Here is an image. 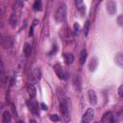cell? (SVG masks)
I'll return each mask as SVG.
<instances>
[{"label":"cell","instance_id":"cell-1","mask_svg":"<svg viewBox=\"0 0 123 123\" xmlns=\"http://www.w3.org/2000/svg\"><path fill=\"white\" fill-rule=\"evenodd\" d=\"M60 111L64 119L65 122H68L70 120V116H69V109H68V103H67V99H63L61 102L60 105Z\"/></svg>","mask_w":123,"mask_h":123},{"label":"cell","instance_id":"cell-2","mask_svg":"<svg viewBox=\"0 0 123 123\" xmlns=\"http://www.w3.org/2000/svg\"><path fill=\"white\" fill-rule=\"evenodd\" d=\"M65 15H66V8L65 5H62L58 8V10L55 12V20L58 23L62 22L65 19Z\"/></svg>","mask_w":123,"mask_h":123},{"label":"cell","instance_id":"cell-3","mask_svg":"<svg viewBox=\"0 0 123 123\" xmlns=\"http://www.w3.org/2000/svg\"><path fill=\"white\" fill-rule=\"evenodd\" d=\"M41 78V72H40V69L38 67H36L34 69H32V72H31V82L32 84H37L39 82Z\"/></svg>","mask_w":123,"mask_h":123},{"label":"cell","instance_id":"cell-4","mask_svg":"<svg viewBox=\"0 0 123 123\" xmlns=\"http://www.w3.org/2000/svg\"><path fill=\"white\" fill-rule=\"evenodd\" d=\"M27 105H28V108L30 110V111L35 114V115H38L39 114V111H38V106H37V103L36 100H30L27 102Z\"/></svg>","mask_w":123,"mask_h":123},{"label":"cell","instance_id":"cell-5","mask_svg":"<svg viewBox=\"0 0 123 123\" xmlns=\"http://www.w3.org/2000/svg\"><path fill=\"white\" fill-rule=\"evenodd\" d=\"M93 116H94V111H93V109L92 108L87 109L86 111L85 112V114L83 115V118H82L83 123H89L93 119Z\"/></svg>","mask_w":123,"mask_h":123},{"label":"cell","instance_id":"cell-6","mask_svg":"<svg viewBox=\"0 0 123 123\" xmlns=\"http://www.w3.org/2000/svg\"><path fill=\"white\" fill-rule=\"evenodd\" d=\"M116 3L112 0H110L108 2H106V9H107V12L110 13V14H114L116 12Z\"/></svg>","mask_w":123,"mask_h":123},{"label":"cell","instance_id":"cell-7","mask_svg":"<svg viewBox=\"0 0 123 123\" xmlns=\"http://www.w3.org/2000/svg\"><path fill=\"white\" fill-rule=\"evenodd\" d=\"M18 21H19L18 12H13L11 14V16H10V24H11V26H12V28H15L16 25H17V23H18Z\"/></svg>","mask_w":123,"mask_h":123},{"label":"cell","instance_id":"cell-8","mask_svg":"<svg viewBox=\"0 0 123 123\" xmlns=\"http://www.w3.org/2000/svg\"><path fill=\"white\" fill-rule=\"evenodd\" d=\"M53 68H54V71L56 72V74L58 75V77L60 79H66V74L63 72V69L60 64H55Z\"/></svg>","mask_w":123,"mask_h":123},{"label":"cell","instance_id":"cell-9","mask_svg":"<svg viewBox=\"0 0 123 123\" xmlns=\"http://www.w3.org/2000/svg\"><path fill=\"white\" fill-rule=\"evenodd\" d=\"M87 95H88L89 103H90L92 106L96 105V104H97V95H96L95 91H94V90H92V89H90V90H88Z\"/></svg>","mask_w":123,"mask_h":123},{"label":"cell","instance_id":"cell-10","mask_svg":"<svg viewBox=\"0 0 123 123\" xmlns=\"http://www.w3.org/2000/svg\"><path fill=\"white\" fill-rule=\"evenodd\" d=\"M97 66H98V59L96 57L91 58L89 62H88V69H89V71H91V72L94 71L97 68Z\"/></svg>","mask_w":123,"mask_h":123},{"label":"cell","instance_id":"cell-11","mask_svg":"<svg viewBox=\"0 0 123 123\" xmlns=\"http://www.w3.org/2000/svg\"><path fill=\"white\" fill-rule=\"evenodd\" d=\"M114 62L116 63L117 66L119 67H123V55L121 52H118L115 54L114 56Z\"/></svg>","mask_w":123,"mask_h":123},{"label":"cell","instance_id":"cell-12","mask_svg":"<svg viewBox=\"0 0 123 123\" xmlns=\"http://www.w3.org/2000/svg\"><path fill=\"white\" fill-rule=\"evenodd\" d=\"M63 60L66 64H71L74 61V57L71 53H65V54H63Z\"/></svg>","mask_w":123,"mask_h":123},{"label":"cell","instance_id":"cell-13","mask_svg":"<svg viewBox=\"0 0 123 123\" xmlns=\"http://www.w3.org/2000/svg\"><path fill=\"white\" fill-rule=\"evenodd\" d=\"M111 118H112V114L111 111H107L104 113L103 117H102V123H111Z\"/></svg>","mask_w":123,"mask_h":123},{"label":"cell","instance_id":"cell-14","mask_svg":"<svg viewBox=\"0 0 123 123\" xmlns=\"http://www.w3.org/2000/svg\"><path fill=\"white\" fill-rule=\"evenodd\" d=\"M76 5H77V8H78L79 12H80L82 15L85 14V12H86V6L84 5L83 1H80V0L76 1Z\"/></svg>","mask_w":123,"mask_h":123},{"label":"cell","instance_id":"cell-15","mask_svg":"<svg viewBox=\"0 0 123 123\" xmlns=\"http://www.w3.org/2000/svg\"><path fill=\"white\" fill-rule=\"evenodd\" d=\"M23 53H24V55L26 57H29L31 55V53H32V46H31L30 43L26 42L24 44V46H23Z\"/></svg>","mask_w":123,"mask_h":123},{"label":"cell","instance_id":"cell-16","mask_svg":"<svg viewBox=\"0 0 123 123\" xmlns=\"http://www.w3.org/2000/svg\"><path fill=\"white\" fill-rule=\"evenodd\" d=\"M3 46L5 47V48H10V47H12V43H13V40H12V37H5L4 39H3Z\"/></svg>","mask_w":123,"mask_h":123},{"label":"cell","instance_id":"cell-17","mask_svg":"<svg viewBox=\"0 0 123 123\" xmlns=\"http://www.w3.org/2000/svg\"><path fill=\"white\" fill-rule=\"evenodd\" d=\"M73 84H74V86H75V89L80 92L81 91V78L79 76H76L74 78V81H73Z\"/></svg>","mask_w":123,"mask_h":123},{"label":"cell","instance_id":"cell-18","mask_svg":"<svg viewBox=\"0 0 123 123\" xmlns=\"http://www.w3.org/2000/svg\"><path fill=\"white\" fill-rule=\"evenodd\" d=\"M27 91H28L29 95H30L32 98H35V97H36V95H37V90H36V88H35V86H34L33 85H29V86H27Z\"/></svg>","mask_w":123,"mask_h":123},{"label":"cell","instance_id":"cell-19","mask_svg":"<svg viewBox=\"0 0 123 123\" xmlns=\"http://www.w3.org/2000/svg\"><path fill=\"white\" fill-rule=\"evenodd\" d=\"M2 117H3V122H4V123H9V122L12 120V115H11L10 111H5L3 112Z\"/></svg>","mask_w":123,"mask_h":123},{"label":"cell","instance_id":"cell-20","mask_svg":"<svg viewBox=\"0 0 123 123\" xmlns=\"http://www.w3.org/2000/svg\"><path fill=\"white\" fill-rule=\"evenodd\" d=\"M22 7H23V2L22 1H15L12 5V10H13V12L15 11L17 12V11H19Z\"/></svg>","mask_w":123,"mask_h":123},{"label":"cell","instance_id":"cell-21","mask_svg":"<svg viewBox=\"0 0 123 123\" xmlns=\"http://www.w3.org/2000/svg\"><path fill=\"white\" fill-rule=\"evenodd\" d=\"M86 56H87L86 51L85 49H83V50L81 51V54H80V63H81V64H83V63L86 62Z\"/></svg>","mask_w":123,"mask_h":123},{"label":"cell","instance_id":"cell-22","mask_svg":"<svg viewBox=\"0 0 123 123\" xmlns=\"http://www.w3.org/2000/svg\"><path fill=\"white\" fill-rule=\"evenodd\" d=\"M34 10L35 11H41V8H42V4H41V1H36L34 3Z\"/></svg>","mask_w":123,"mask_h":123},{"label":"cell","instance_id":"cell-23","mask_svg":"<svg viewBox=\"0 0 123 123\" xmlns=\"http://www.w3.org/2000/svg\"><path fill=\"white\" fill-rule=\"evenodd\" d=\"M89 27H90V21H89V20H86V23H85V26H84V33H85V36H87L88 31H89Z\"/></svg>","mask_w":123,"mask_h":123},{"label":"cell","instance_id":"cell-24","mask_svg":"<svg viewBox=\"0 0 123 123\" xmlns=\"http://www.w3.org/2000/svg\"><path fill=\"white\" fill-rule=\"evenodd\" d=\"M79 30H80V26H79V24L77 22H75L74 25H73V32H74V34H78Z\"/></svg>","mask_w":123,"mask_h":123},{"label":"cell","instance_id":"cell-25","mask_svg":"<svg viewBox=\"0 0 123 123\" xmlns=\"http://www.w3.org/2000/svg\"><path fill=\"white\" fill-rule=\"evenodd\" d=\"M50 119L52 121H59V116L57 114H51L50 115Z\"/></svg>","mask_w":123,"mask_h":123},{"label":"cell","instance_id":"cell-26","mask_svg":"<svg viewBox=\"0 0 123 123\" xmlns=\"http://www.w3.org/2000/svg\"><path fill=\"white\" fill-rule=\"evenodd\" d=\"M122 89H123V86H120L118 87V95H119V97H120V98H122V97H123Z\"/></svg>","mask_w":123,"mask_h":123},{"label":"cell","instance_id":"cell-27","mask_svg":"<svg viewBox=\"0 0 123 123\" xmlns=\"http://www.w3.org/2000/svg\"><path fill=\"white\" fill-rule=\"evenodd\" d=\"M40 108H41V110H43V111H47V109H48L47 106H46L44 103H41V104H40Z\"/></svg>","mask_w":123,"mask_h":123},{"label":"cell","instance_id":"cell-28","mask_svg":"<svg viewBox=\"0 0 123 123\" xmlns=\"http://www.w3.org/2000/svg\"><path fill=\"white\" fill-rule=\"evenodd\" d=\"M122 18H123L122 15H119L118 18H117V21H118V24H119V25H122V23H123V22H122Z\"/></svg>","mask_w":123,"mask_h":123},{"label":"cell","instance_id":"cell-29","mask_svg":"<svg viewBox=\"0 0 123 123\" xmlns=\"http://www.w3.org/2000/svg\"><path fill=\"white\" fill-rule=\"evenodd\" d=\"M2 72H3V63L0 61V74H2Z\"/></svg>","mask_w":123,"mask_h":123},{"label":"cell","instance_id":"cell-30","mask_svg":"<svg viewBox=\"0 0 123 123\" xmlns=\"http://www.w3.org/2000/svg\"><path fill=\"white\" fill-rule=\"evenodd\" d=\"M3 109H4V105H3V103H0V113L2 112Z\"/></svg>","mask_w":123,"mask_h":123},{"label":"cell","instance_id":"cell-31","mask_svg":"<svg viewBox=\"0 0 123 123\" xmlns=\"http://www.w3.org/2000/svg\"><path fill=\"white\" fill-rule=\"evenodd\" d=\"M30 123H37V122L36 120H34V119H31V120H30Z\"/></svg>","mask_w":123,"mask_h":123},{"label":"cell","instance_id":"cell-32","mask_svg":"<svg viewBox=\"0 0 123 123\" xmlns=\"http://www.w3.org/2000/svg\"><path fill=\"white\" fill-rule=\"evenodd\" d=\"M95 123H98V122H95Z\"/></svg>","mask_w":123,"mask_h":123}]
</instances>
